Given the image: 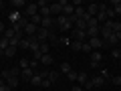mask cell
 <instances>
[{
    "label": "cell",
    "instance_id": "46",
    "mask_svg": "<svg viewBox=\"0 0 121 91\" xmlns=\"http://www.w3.org/2000/svg\"><path fill=\"white\" fill-rule=\"evenodd\" d=\"M117 59H119V61H121V51H119V55H117Z\"/></svg>",
    "mask_w": 121,
    "mask_h": 91
},
{
    "label": "cell",
    "instance_id": "1",
    "mask_svg": "<svg viewBox=\"0 0 121 91\" xmlns=\"http://www.w3.org/2000/svg\"><path fill=\"white\" fill-rule=\"evenodd\" d=\"M55 24L59 26L60 30H69V28H73V22H71V20H69L67 16H63V14H60V16H56Z\"/></svg>",
    "mask_w": 121,
    "mask_h": 91
},
{
    "label": "cell",
    "instance_id": "32",
    "mask_svg": "<svg viewBox=\"0 0 121 91\" xmlns=\"http://www.w3.org/2000/svg\"><path fill=\"white\" fill-rule=\"evenodd\" d=\"M18 47H20V49H28V47H30V41L24 36V39H22L20 43H18Z\"/></svg>",
    "mask_w": 121,
    "mask_h": 91
},
{
    "label": "cell",
    "instance_id": "27",
    "mask_svg": "<svg viewBox=\"0 0 121 91\" xmlns=\"http://www.w3.org/2000/svg\"><path fill=\"white\" fill-rule=\"evenodd\" d=\"M16 49L18 47H12V45H10V47L4 51V57H14V55H16Z\"/></svg>",
    "mask_w": 121,
    "mask_h": 91
},
{
    "label": "cell",
    "instance_id": "10",
    "mask_svg": "<svg viewBox=\"0 0 121 91\" xmlns=\"http://www.w3.org/2000/svg\"><path fill=\"white\" fill-rule=\"evenodd\" d=\"M32 75H35V71L30 69V67H26V69H20V79H24V81H28V83H30Z\"/></svg>",
    "mask_w": 121,
    "mask_h": 91
},
{
    "label": "cell",
    "instance_id": "25",
    "mask_svg": "<svg viewBox=\"0 0 121 91\" xmlns=\"http://www.w3.org/2000/svg\"><path fill=\"white\" fill-rule=\"evenodd\" d=\"M111 6H113V12L115 14H121V0H113Z\"/></svg>",
    "mask_w": 121,
    "mask_h": 91
},
{
    "label": "cell",
    "instance_id": "39",
    "mask_svg": "<svg viewBox=\"0 0 121 91\" xmlns=\"http://www.w3.org/2000/svg\"><path fill=\"white\" fill-rule=\"evenodd\" d=\"M113 83H115V85H121V73H119V75H115V77H113Z\"/></svg>",
    "mask_w": 121,
    "mask_h": 91
},
{
    "label": "cell",
    "instance_id": "14",
    "mask_svg": "<svg viewBox=\"0 0 121 91\" xmlns=\"http://www.w3.org/2000/svg\"><path fill=\"white\" fill-rule=\"evenodd\" d=\"M4 81H6V85H8L10 89H14V87H18V81H20V77H14V75L10 73V77H8V79H4Z\"/></svg>",
    "mask_w": 121,
    "mask_h": 91
},
{
    "label": "cell",
    "instance_id": "15",
    "mask_svg": "<svg viewBox=\"0 0 121 91\" xmlns=\"http://www.w3.org/2000/svg\"><path fill=\"white\" fill-rule=\"evenodd\" d=\"M97 12H99V4H97V2H91V4L87 6V14H89V16H97Z\"/></svg>",
    "mask_w": 121,
    "mask_h": 91
},
{
    "label": "cell",
    "instance_id": "43",
    "mask_svg": "<svg viewBox=\"0 0 121 91\" xmlns=\"http://www.w3.org/2000/svg\"><path fill=\"white\" fill-rule=\"evenodd\" d=\"M4 30H6V26H4V22H0V35H4Z\"/></svg>",
    "mask_w": 121,
    "mask_h": 91
},
{
    "label": "cell",
    "instance_id": "8",
    "mask_svg": "<svg viewBox=\"0 0 121 91\" xmlns=\"http://www.w3.org/2000/svg\"><path fill=\"white\" fill-rule=\"evenodd\" d=\"M101 59H103V55H101L99 51H93V53H91V67H93V69H95V67H99Z\"/></svg>",
    "mask_w": 121,
    "mask_h": 91
},
{
    "label": "cell",
    "instance_id": "33",
    "mask_svg": "<svg viewBox=\"0 0 121 91\" xmlns=\"http://www.w3.org/2000/svg\"><path fill=\"white\" fill-rule=\"evenodd\" d=\"M71 47H73L75 51H81V49H83V43H79V41H71Z\"/></svg>",
    "mask_w": 121,
    "mask_h": 91
},
{
    "label": "cell",
    "instance_id": "24",
    "mask_svg": "<svg viewBox=\"0 0 121 91\" xmlns=\"http://www.w3.org/2000/svg\"><path fill=\"white\" fill-rule=\"evenodd\" d=\"M48 81H51V83H56V81H59V71H48Z\"/></svg>",
    "mask_w": 121,
    "mask_h": 91
},
{
    "label": "cell",
    "instance_id": "12",
    "mask_svg": "<svg viewBox=\"0 0 121 91\" xmlns=\"http://www.w3.org/2000/svg\"><path fill=\"white\" fill-rule=\"evenodd\" d=\"M43 81H44V77L40 75V71H39V73H35V75H32V79H30V85L40 87V85H43Z\"/></svg>",
    "mask_w": 121,
    "mask_h": 91
},
{
    "label": "cell",
    "instance_id": "37",
    "mask_svg": "<svg viewBox=\"0 0 121 91\" xmlns=\"http://www.w3.org/2000/svg\"><path fill=\"white\" fill-rule=\"evenodd\" d=\"M113 16H115V12H113V8H107V20H113Z\"/></svg>",
    "mask_w": 121,
    "mask_h": 91
},
{
    "label": "cell",
    "instance_id": "7",
    "mask_svg": "<svg viewBox=\"0 0 121 91\" xmlns=\"http://www.w3.org/2000/svg\"><path fill=\"white\" fill-rule=\"evenodd\" d=\"M89 45H91V49H93V51H99L105 43H103V39H101V36H93V39H89Z\"/></svg>",
    "mask_w": 121,
    "mask_h": 91
},
{
    "label": "cell",
    "instance_id": "42",
    "mask_svg": "<svg viewBox=\"0 0 121 91\" xmlns=\"http://www.w3.org/2000/svg\"><path fill=\"white\" fill-rule=\"evenodd\" d=\"M51 85H52V83L48 81V79H44V81H43V85H40V87H51Z\"/></svg>",
    "mask_w": 121,
    "mask_h": 91
},
{
    "label": "cell",
    "instance_id": "20",
    "mask_svg": "<svg viewBox=\"0 0 121 91\" xmlns=\"http://www.w3.org/2000/svg\"><path fill=\"white\" fill-rule=\"evenodd\" d=\"M103 43H105V45H117V43H119V39H117L115 32H111V35H109V39H105Z\"/></svg>",
    "mask_w": 121,
    "mask_h": 91
},
{
    "label": "cell",
    "instance_id": "40",
    "mask_svg": "<svg viewBox=\"0 0 121 91\" xmlns=\"http://www.w3.org/2000/svg\"><path fill=\"white\" fill-rule=\"evenodd\" d=\"M39 63H40V61H36V59H35V61H30V69L35 71V69H36V67H39Z\"/></svg>",
    "mask_w": 121,
    "mask_h": 91
},
{
    "label": "cell",
    "instance_id": "38",
    "mask_svg": "<svg viewBox=\"0 0 121 91\" xmlns=\"http://www.w3.org/2000/svg\"><path fill=\"white\" fill-rule=\"evenodd\" d=\"M77 75H79V73H75V71H71V73H69V75H67V77H69V79H71V81H77Z\"/></svg>",
    "mask_w": 121,
    "mask_h": 91
},
{
    "label": "cell",
    "instance_id": "2",
    "mask_svg": "<svg viewBox=\"0 0 121 91\" xmlns=\"http://www.w3.org/2000/svg\"><path fill=\"white\" fill-rule=\"evenodd\" d=\"M65 4H67V0H60V2H55V4H48V8H51V16H60Z\"/></svg>",
    "mask_w": 121,
    "mask_h": 91
},
{
    "label": "cell",
    "instance_id": "9",
    "mask_svg": "<svg viewBox=\"0 0 121 91\" xmlns=\"http://www.w3.org/2000/svg\"><path fill=\"white\" fill-rule=\"evenodd\" d=\"M36 30H39V26L32 24V22H28V24L24 26V36H35V35H36Z\"/></svg>",
    "mask_w": 121,
    "mask_h": 91
},
{
    "label": "cell",
    "instance_id": "23",
    "mask_svg": "<svg viewBox=\"0 0 121 91\" xmlns=\"http://www.w3.org/2000/svg\"><path fill=\"white\" fill-rule=\"evenodd\" d=\"M40 63H43L44 67L52 65V55H43V57H40Z\"/></svg>",
    "mask_w": 121,
    "mask_h": 91
},
{
    "label": "cell",
    "instance_id": "45",
    "mask_svg": "<svg viewBox=\"0 0 121 91\" xmlns=\"http://www.w3.org/2000/svg\"><path fill=\"white\" fill-rule=\"evenodd\" d=\"M2 8H4V2H2V0H0V10H2Z\"/></svg>",
    "mask_w": 121,
    "mask_h": 91
},
{
    "label": "cell",
    "instance_id": "44",
    "mask_svg": "<svg viewBox=\"0 0 121 91\" xmlns=\"http://www.w3.org/2000/svg\"><path fill=\"white\" fill-rule=\"evenodd\" d=\"M71 91H83V87H81V85H75V87H73Z\"/></svg>",
    "mask_w": 121,
    "mask_h": 91
},
{
    "label": "cell",
    "instance_id": "31",
    "mask_svg": "<svg viewBox=\"0 0 121 91\" xmlns=\"http://www.w3.org/2000/svg\"><path fill=\"white\" fill-rule=\"evenodd\" d=\"M48 43H40V55H48Z\"/></svg>",
    "mask_w": 121,
    "mask_h": 91
},
{
    "label": "cell",
    "instance_id": "34",
    "mask_svg": "<svg viewBox=\"0 0 121 91\" xmlns=\"http://www.w3.org/2000/svg\"><path fill=\"white\" fill-rule=\"evenodd\" d=\"M81 51H85V53H93V49H91L89 41H87V43H83V49H81Z\"/></svg>",
    "mask_w": 121,
    "mask_h": 91
},
{
    "label": "cell",
    "instance_id": "35",
    "mask_svg": "<svg viewBox=\"0 0 121 91\" xmlns=\"http://www.w3.org/2000/svg\"><path fill=\"white\" fill-rule=\"evenodd\" d=\"M0 91H10V87L6 85V81H4V79L0 81Z\"/></svg>",
    "mask_w": 121,
    "mask_h": 91
},
{
    "label": "cell",
    "instance_id": "5",
    "mask_svg": "<svg viewBox=\"0 0 121 91\" xmlns=\"http://www.w3.org/2000/svg\"><path fill=\"white\" fill-rule=\"evenodd\" d=\"M73 41L87 43V41H89V36H87V30H79V28H75V30H73Z\"/></svg>",
    "mask_w": 121,
    "mask_h": 91
},
{
    "label": "cell",
    "instance_id": "16",
    "mask_svg": "<svg viewBox=\"0 0 121 91\" xmlns=\"http://www.w3.org/2000/svg\"><path fill=\"white\" fill-rule=\"evenodd\" d=\"M10 6L18 12V10H24V8H26V2H24V0H12V2H10Z\"/></svg>",
    "mask_w": 121,
    "mask_h": 91
},
{
    "label": "cell",
    "instance_id": "6",
    "mask_svg": "<svg viewBox=\"0 0 121 91\" xmlns=\"http://www.w3.org/2000/svg\"><path fill=\"white\" fill-rule=\"evenodd\" d=\"M24 14L26 16H35V14H39V4L36 2H32V4H26V8H24Z\"/></svg>",
    "mask_w": 121,
    "mask_h": 91
},
{
    "label": "cell",
    "instance_id": "3",
    "mask_svg": "<svg viewBox=\"0 0 121 91\" xmlns=\"http://www.w3.org/2000/svg\"><path fill=\"white\" fill-rule=\"evenodd\" d=\"M107 8H109L107 4H99V12H97V16H95L99 24H105V22H107Z\"/></svg>",
    "mask_w": 121,
    "mask_h": 91
},
{
    "label": "cell",
    "instance_id": "29",
    "mask_svg": "<svg viewBox=\"0 0 121 91\" xmlns=\"http://www.w3.org/2000/svg\"><path fill=\"white\" fill-rule=\"evenodd\" d=\"M20 12H16V10H12V12H10V22H16V20H20Z\"/></svg>",
    "mask_w": 121,
    "mask_h": 91
},
{
    "label": "cell",
    "instance_id": "18",
    "mask_svg": "<svg viewBox=\"0 0 121 91\" xmlns=\"http://www.w3.org/2000/svg\"><path fill=\"white\" fill-rule=\"evenodd\" d=\"M91 83H93V87H103L105 85V79L101 77V75H95V77L91 79Z\"/></svg>",
    "mask_w": 121,
    "mask_h": 91
},
{
    "label": "cell",
    "instance_id": "28",
    "mask_svg": "<svg viewBox=\"0 0 121 91\" xmlns=\"http://www.w3.org/2000/svg\"><path fill=\"white\" fill-rule=\"evenodd\" d=\"M71 71H73V69H71L69 63H60V73H67V75H69Z\"/></svg>",
    "mask_w": 121,
    "mask_h": 91
},
{
    "label": "cell",
    "instance_id": "21",
    "mask_svg": "<svg viewBox=\"0 0 121 91\" xmlns=\"http://www.w3.org/2000/svg\"><path fill=\"white\" fill-rule=\"evenodd\" d=\"M10 47V41L4 39V36H0V51H2V55H4V51Z\"/></svg>",
    "mask_w": 121,
    "mask_h": 91
},
{
    "label": "cell",
    "instance_id": "4",
    "mask_svg": "<svg viewBox=\"0 0 121 91\" xmlns=\"http://www.w3.org/2000/svg\"><path fill=\"white\" fill-rule=\"evenodd\" d=\"M51 32L52 30L39 26V30H36V41H39V43H47V39H51Z\"/></svg>",
    "mask_w": 121,
    "mask_h": 91
},
{
    "label": "cell",
    "instance_id": "13",
    "mask_svg": "<svg viewBox=\"0 0 121 91\" xmlns=\"http://www.w3.org/2000/svg\"><path fill=\"white\" fill-rule=\"evenodd\" d=\"M73 14H75V6L71 4V2H67V4L63 6V16L69 18V16H73Z\"/></svg>",
    "mask_w": 121,
    "mask_h": 91
},
{
    "label": "cell",
    "instance_id": "11",
    "mask_svg": "<svg viewBox=\"0 0 121 91\" xmlns=\"http://www.w3.org/2000/svg\"><path fill=\"white\" fill-rule=\"evenodd\" d=\"M87 36H89V39L99 36V24H89L87 26Z\"/></svg>",
    "mask_w": 121,
    "mask_h": 91
},
{
    "label": "cell",
    "instance_id": "36",
    "mask_svg": "<svg viewBox=\"0 0 121 91\" xmlns=\"http://www.w3.org/2000/svg\"><path fill=\"white\" fill-rule=\"evenodd\" d=\"M26 67H30L28 59H20V69H26Z\"/></svg>",
    "mask_w": 121,
    "mask_h": 91
},
{
    "label": "cell",
    "instance_id": "22",
    "mask_svg": "<svg viewBox=\"0 0 121 91\" xmlns=\"http://www.w3.org/2000/svg\"><path fill=\"white\" fill-rule=\"evenodd\" d=\"M85 14H87V10L83 6H75V18H83Z\"/></svg>",
    "mask_w": 121,
    "mask_h": 91
},
{
    "label": "cell",
    "instance_id": "30",
    "mask_svg": "<svg viewBox=\"0 0 121 91\" xmlns=\"http://www.w3.org/2000/svg\"><path fill=\"white\" fill-rule=\"evenodd\" d=\"M111 30H113V32H121V22L111 20Z\"/></svg>",
    "mask_w": 121,
    "mask_h": 91
},
{
    "label": "cell",
    "instance_id": "26",
    "mask_svg": "<svg viewBox=\"0 0 121 91\" xmlns=\"http://www.w3.org/2000/svg\"><path fill=\"white\" fill-rule=\"evenodd\" d=\"M28 22H32V24L39 26L40 22H43V16H40V14H35V16H30V18H28Z\"/></svg>",
    "mask_w": 121,
    "mask_h": 91
},
{
    "label": "cell",
    "instance_id": "17",
    "mask_svg": "<svg viewBox=\"0 0 121 91\" xmlns=\"http://www.w3.org/2000/svg\"><path fill=\"white\" fill-rule=\"evenodd\" d=\"M40 26H43V28H48V30H52V26H55V20H52V16H47V18H43Z\"/></svg>",
    "mask_w": 121,
    "mask_h": 91
},
{
    "label": "cell",
    "instance_id": "19",
    "mask_svg": "<svg viewBox=\"0 0 121 91\" xmlns=\"http://www.w3.org/2000/svg\"><path fill=\"white\" fill-rule=\"evenodd\" d=\"M77 81H79V85H81V87H85L87 83H89V75H87V73H79L77 75Z\"/></svg>",
    "mask_w": 121,
    "mask_h": 91
},
{
    "label": "cell",
    "instance_id": "41",
    "mask_svg": "<svg viewBox=\"0 0 121 91\" xmlns=\"http://www.w3.org/2000/svg\"><path fill=\"white\" fill-rule=\"evenodd\" d=\"M99 75H101V77H103V79H105V81H107V79H109V71H105V69H103V71H101V73H99Z\"/></svg>",
    "mask_w": 121,
    "mask_h": 91
}]
</instances>
